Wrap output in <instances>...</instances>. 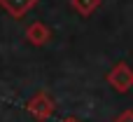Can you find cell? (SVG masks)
I'll use <instances>...</instances> for the list:
<instances>
[{
  "mask_svg": "<svg viewBox=\"0 0 133 122\" xmlns=\"http://www.w3.org/2000/svg\"><path fill=\"white\" fill-rule=\"evenodd\" d=\"M26 111H28V115H33L37 122H47L54 115L56 103H54V99L49 96L47 89H40V92H35V94L26 101Z\"/></svg>",
  "mask_w": 133,
  "mask_h": 122,
  "instance_id": "1",
  "label": "cell"
},
{
  "mask_svg": "<svg viewBox=\"0 0 133 122\" xmlns=\"http://www.w3.org/2000/svg\"><path fill=\"white\" fill-rule=\"evenodd\" d=\"M108 85H110L115 92H119V94L131 92L133 89V68L126 61H119L117 66L110 68V73H108Z\"/></svg>",
  "mask_w": 133,
  "mask_h": 122,
  "instance_id": "2",
  "label": "cell"
},
{
  "mask_svg": "<svg viewBox=\"0 0 133 122\" xmlns=\"http://www.w3.org/2000/svg\"><path fill=\"white\" fill-rule=\"evenodd\" d=\"M26 40L35 47H42L51 40V28L44 24V21H33L28 28H26Z\"/></svg>",
  "mask_w": 133,
  "mask_h": 122,
  "instance_id": "3",
  "label": "cell"
},
{
  "mask_svg": "<svg viewBox=\"0 0 133 122\" xmlns=\"http://www.w3.org/2000/svg\"><path fill=\"white\" fill-rule=\"evenodd\" d=\"M35 5H37V0H0V7L9 14L12 19H21V16H26Z\"/></svg>",
  "mask_w": 133,
  "mask_h": 122,
  "instance_id": "4",
  "label": "cell"
},
{
  "mask_svg": "<svg viewBox=\"0 0 133 122\" xmlns=\"http://www.w3.org/2000/svg\"><path fill=\"white\" fill-rule=\"evenodd\" d=\"M70 5L79 16H91L101 7V0H70Z\"/></svg>",
  "mask_w": 133,
  "mask_h": 122,
  "instance_id": "5",
  "label": "cell"
},
{
  "mask_svg": "<svg viewBox=\"0 0 133 122\" xmlns=\"http://www.w3.org/2000/svg\"><path fill=\"white\" fill-rule=\"evenodd\" d=\"M112 122H133V108H126V111H122L117 118Z\"/></svg>",
  "mask_w": 133,
  "mask_h": 122,
  "instance_id": "6",
  "label": "cell"
},
{
  "mask_svg": "<svg viewBox=\"0 0 133 122\" xmlns=\"http://www.w3.org/2000/svg\"><path fill=\"white\" fill-rule=\"evenodd\" d=\"M61 122H82V120H77L75 115H68V118H63V120H61Z\"/></svg>",
  "mask_w": 133,
  "mask_h": 122,
  "instance_id": "7",
  "label": "cell"
}]
</instances>
